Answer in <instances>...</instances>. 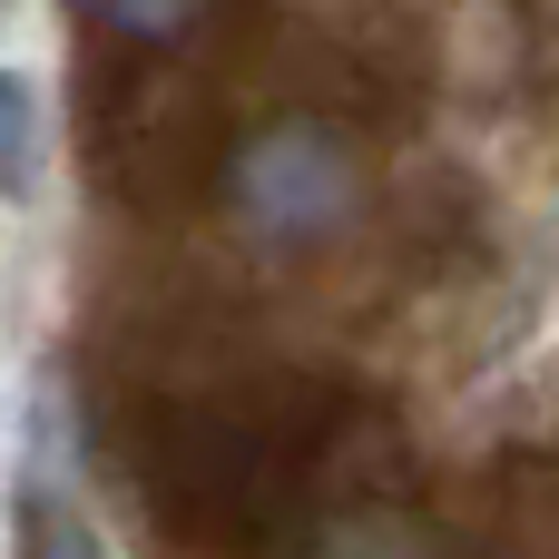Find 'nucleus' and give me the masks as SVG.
<instances>
[{
	"mask_svg": "<svg viewBox=\"0 0 559 559\" xmlns=\"http://www.w3.org/2000/svg\"><path fill=\"white\" fill-rule=\"evenodd\" d=\"M246 187H255V206H265L275 226H324L334 197H344V157H334L324 138H275V147L246 167Z\"/></svg>",
	"mask_w": 559,
	"mask_h": 559,
	"instance_id": "f257e3e1",
	"label": "nucleus"
},
{
	"mask_svg": "<svg viewBox=\"0 0 559 559\" xmlns=\"http://www.w3.org/2000/svg\"><path fill=\"white\" fill-rule=\"evenodd\" d=\"M29 187H39V88L0 69V206H20Z\"/></svg>",
	"mask_w": 559,
	"mask_h": 559,
	"instance_id": "f03ea898",
	"label": "nucleus"
},
{
	"mask_svg": "<svg viewBox=\"0 0 559 559\" xmlns=\"http://www.w3.org/2000/svg\"><path fill=\"white\" fill-rule=\"evenodd\" d=\"M79 10H98L108 29H128V39H177L206 0H79Z\"/></svg>",
	"mask_w": 559,
	"mask_h": 559,
	"instance_id": "7ed1b4c3",
	"label": "nucleus"
}]
</instances>
